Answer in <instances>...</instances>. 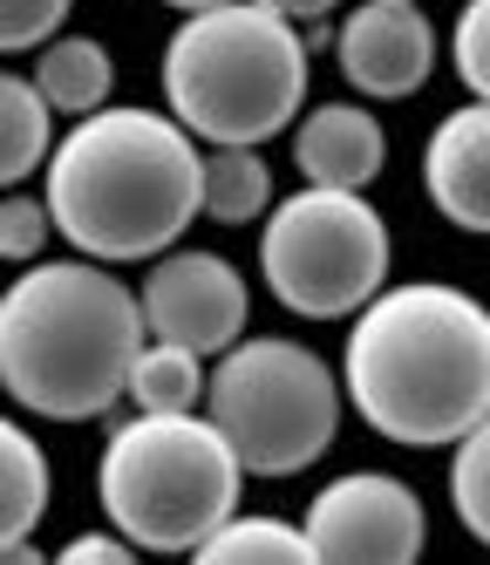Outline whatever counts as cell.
<instances>
[{"label":"cell","mask_w":490,"mask_h":565,"mask_svg":"<svg viewBox=\"0 0 490 565\" xmlns=\"http://www.w3.org/2000/svg\"><path fill=\"white\" fill-rule=\"evenodd\" d=\"M354 416L402 450H449L490 416V307L443 279L382 287L341 354Z\"/></svg>","instance_id":"cell-1"},{"label":"cell","mask_w":490,"mask_h":565,"mask_svg":"<svg viewBox=\"0 0 490 565\" xmlns=\"http://www.w3.org/2000/svg\"><path fill=\"white\" fill-rule=\"evenodd\" d=\"M49 218L82 259H157L204 218V150L171 109H89L49 150Z\"/></svg>","instance_id":"cell-2"},{"label":"cell","mask_w":490,"mask_h":565,"mask_svg":"<svg viewBox=\"0 0 490 565\" xmlns=\"http://www.w3.org/2000/svg\"><path fill=\"white\" fill-rule=\"evenodd\" d=\"M143 341V300L103 259H28V273L0 294V388L28 416H109Z\"/></svg>","instance_id":"cell-3"},{"label":"cell","mask_w":490,"mask_h":565,"mask_svg":"<svg viewBox=\"0 0 490 565\" xmlns=\"http://www.w3.org/2000/svg\"><path fill=\"white\" fill-rule=\"evenodd\" d=\"M163 103L198 143H266L307 103V34L266 0L198 8L163 42Z\"/></svg>","instance_id":"cell-4"},{"label":"cell","mask_w":490,"mask_h":565,"mask_svg":"<svg viewBox=\"0 0 490 565\" xmlns=\"http://www.w3.org/2000/svg\"><path fill=\"white\" fill-rule=\"evenodd\" d=\"M245 463L198 409H137L96 463V498L137 552H198L238 511Z\"/></svg>","instance_id":"cell-5"},{"label":"cell","mask_w":490,"mask_h":565,"mask_svg":"<svg viewBox=\"0 0 490 565\" xmlns=\"http://www.w3.org/2000/svg\"><path fill=\"white\" fill-rule=\"evenodd\" d=\"M341 375L300 341L253 334L219 354L204 375V416L225 429L245 477H300L313 470L341 436Z\"/></svg>","instance_id":"cell-6"},{"label":"cell","mask_w":490,"mask_h":565,"mask_svg":"<svg viewBox=\"0 0 490 565\" xmlns=\"http://www.w3.org/2000/svg\"><path fill=\"white\" fill-rule=\"evenodd\" d=\"M259 273L286 313L348 320L388 287V218L361 191L300 184L266 212Z\"/></svg>","instance_id":"cell-7"},{"label":"cell","mask_w":490,"mask_h":565,"mask_svg":"<svg viewBox=\"0 0 490 565\" xmlns=\"http://www.w3.org/2000/svg\"><path fill=\"white\" fill-rule=\"evenodd\" d=\"M307 539L320 565H408L429 545V518L402 477L348 470L307 504Z\"/></svg>","instance_id":"cell-8"},{"label":"cell","mask_w":490,"mask_h":565,"mask_svg":"<svg viewBox=\"0 0 490 565\" xmlns=\"http://www.w3.org/2000/svg\"><path fill=\"white\" fill-rule=\"evenodd\" d=\"M143 328L150 341H178L191 354H225L238 334H245V273L225 259V253H204V246H171L157 253L150 273H143Z\"/></svg>","instance_id":"cell-9"},{"label":"cell","mask_w":490,"mask_h":565,"mask_svg":"<svg viewBox=\"0 0 490 565\" xmlns=\"http://www.w3.org/2000/svg\"><path fill=\"white\" fill-rule=\"evenodd\" d=\"M334 62H341L348 83L375 103L416 96L436 68V28L423 14V0H361L334 28Z\"/></svg>","instance_id":"cell-10"},{"label":"cell","mask_w":490,"mask_h":565,"mask_svg":"<svg viewBox=\"0 0 490 565\" xmlns=\"http://www.w3.org/2000/svg\"><path fill=\"white\" fill-rule=\"evenodd\" d=\"M423 184L449 225L490 232V103H464L429 130Z\"/></svg>","instance_id":"cell-11"},{"label":"cell","mask_w":490,"mask_h":565,"mask_svg":"<svg viewBox=\"0 0 490 565\" xmlns=\"http://www.w3.org/2000/svg\"><path fill=\"white\" fill-rule=\"evenodd\" d=\"M294 164L307 184H334V191H368L388 164V137L361 103H320L300 116L294 130Z\"/></svg>","instance_id":"cell-12"},{"label":"cell","mask_w":490,"mask_h":565,"mask_svg":"<svg viewBox=\"0 0 490 565\" xmlns=\"http://www.w3.org/2000/svg\"><path fill=\"white\" fill-rule=\"evenodd\" d=\"M49 491H55L49 450L14 416H0V558L34 545L41 518H49Z\"/></svg>","instance_id":"cell-13"},{"label":"cell","mask_w":490,"mask_h":565,"mask_svg":"<svg viewBox=\"0 0 490 565\" xmlns=\"http://www.w3.org/2000/svg\"><path fill=\"white\" fill-rule=\"evenodd\" d=\"M34 89L49 96L55 116H89L116 89V62H109V49L96 42V34H55V42H41Z\"/></svg>","instance_id":"cell-14"},{"label":"cell","mask_w":490,"mask_h":565,"mask_svg":"<svg viewBox=\"0 0 490 565\" xmlns=\"http://www.w3.org/2000/svg\"><path fill=\"white\" fill-rule=\"evenodd\" d=\"M55 150V109L34 89V75H8L0 68V191L28 184L34 171H49Z\"/></svg>","instance_id":"cell-15"},{"label":"cell","mask_w":490,"mask_h":565,"mask_svg":"<svg viewBox=\"0 0 490 565\" xmlns=\"http://www.w3.org/2000/svg\"><path fill=\"white\" fill-rule=\"evenodd\" d=\"M266 212H273V171L259 143H212V157H204V218L253 225Z\"/></svg>","instance_id":"cell-16"},{"label":"cell","mask_w":490,"mask_h":565,"mask_svg":"<svg viewBox=\"0 0 490 565\" xmlns=\"http://www.w3.org/2000/svg\"><path fill=\"white\" fill-rule=\"evenodd\" d=\"M198 558H212V565H313V539H307V524H286V518H225L212 539L198 545Z\"/></svg>","instance_id":"cell-17"},{"label":"cell","mask_w":490,"mask_h":565,"mask_svg":"<svg viewBox=\"0 0 490 565\" xmlns=\"http://www.w3.org/2000/svg\"><path fill=\"white\" fill-rule=\"evenodd\" d=\"M122 395H130L137 409H198L204 402V354H191L178 341H143Z\"/></svg>","instance_id":"cell-18"},{"label":"cell","mask_w":490,"mask_h":565,"mask_svg":"<svg viewBox=\"0 0 490 565\" xmlns=\"http://www.w3.org/2000/svg\"><path fill=\"white\" fill-rule=\"evenodd\" d=\"M449 504H457V524L490 545V416H477L457 443H449Z\"/></svg>","instance_id":"cell-19"},{"label":"cell","mask_w":490,"mask_h":565,"mask_svg":"<svg viewBox=\"0 0 490 565\" xmlns=\"http://www.w3.org/2000/svg\"><path fill=\"white\" fill-rule=\"evenodd\" d=\"M55 238V218H49V198H28V191H8L0 198V259H41V246Z\"/></svg>","instance_id":"cell-20"},{"label":"cell","mask_w":490,"mask_h":565,"mask_svg":"<svg viewBox=\"0 0 490 565\" xmlns=\"http://www.w3.org/2000/svg\"><path fill=\"white\" fill-rule=\"evenodd\" d=\"M449 55H457V75L477 103H490V0H464L457 34H449Z\"/></svg>","instance_id":"cell-21"},{"label":"cell","mask_w":490,"mask_h":565,"mask_svg":"<svg viewBox=\"0 0 490 565\" xmlns=\"http://www.w3.org/2000/svg\"><path fill=\"white\" fill-rule=\"evenodd\" d=\"M62 21H68V0H0V55L55 42Z\"/></svg>","instance_id":"cell-22"},{"label":"cell","mask_w":490,"mask_h":565,"mask_svg":"<svg viewBox=\"0 0 490 565\" xmlns=\"http://www.w3.org/2000/svg\"><path fill=\"white\" fill-rule=\"evenodd\" d=\"M130 552H137V545L122 539V532H75L55 558H62V565H122Z\"/></svg>","instance_id":"cell-23"},{"label":"cell","mask_w":490,"mask_h":565,"mask_svg":"<svg viewBox=\"0 0 490 565\" xmlns=\"http://www.w3.org/2000/svg\"><path fill=\"white\" fill-rule=\"evenodd\" d=\"M266 8H279L286 21H327V14L341 8V0H266Z\"/></svg>","instance_id":"cell-24"},{"label":"cell","mask_w":490,"mask_h":565,"mask_svg":"<svg viewBox=\"0 0 490 565\" xmlns=\"http://www.w3.org/2000/svg\"><path fill=\"white\" fill-rule=\"evenodd\" d=\"M163 8H178V14H198V8H225V0H163Z\"/></svg>","instance_id":"cell-25"}]
</instances>
